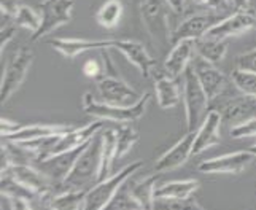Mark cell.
<instances>
[{"mask_svg": "<svg viewBox=\"0 0 256 210\" xmlns=\"http://www.w3.org/2000/svg\"><path fill=\"white\" fill-rule=\"evenodd\" d=\"M102 164V130L97 132L83 148L72 170L60 183V190H90L86 186L99 180Z\"/></svg>", "mask_w": 256, "mask_h": 210, "instance_id": "cell-1", "label": "cell"}, {"mask_svg": "<svg viewBox=\"0 0 256 210\" xmlns=\"http://www.w3.org/2000/svg\"><path fill=\"white\" fill-rule=\"evenodd\" d=\"M100 56L104 62V72L99 78H96V84L102 100L112 105H122V107L134 105L142 96L134 88H130L124 78H121L112 60L110 48L100 50Z\"/></svg>", "mask_w": 256, "mask_h": 210, "instance_id": "cell-2", "label": "cell"}, {"mask_svg": "<svg viewBox=\"0 0 256 210\" xmlns=\"http://www.w3.org/2000/svg\"><path fill=\"white\" fill-rule=\"evenodd\" d=\"M150 104V94L145 92L142 94L134 105H128V107H122V105H112L107 102H99L91 92H84L83 94V110L86 115H90L97 120H104V121H112V122H134L144 116V113Z\"/></svg>", "mask_w": 256, "mask_h": 210, "instance_id": "cell-3", "label": "cell"}, {"mask_svg": "<svg viewBox=\"0 0 256 210\" xmlns=\"http://www.w3.org/2000/svg\"><path fill=\"white\" fill-rule=\"evenodd\" d=\"M144 168V161H134L128 166H124L121 170L116 174L110 175L108 178L102 182H97L94 186H91L86 192L83 208L86 210H99V208H107L108 202L114 198L118 190L124 185V183Z\"/></svg>", "mask_w": 256, "mask_h": 210, "instance_id": "cell-4", "label": "cell"}, {"mask_svg": "<svg viewBox=\"0 0 256 210\" xmlns=\"http://www.w3.org/2000/svg\"><path fill=\"white\" fill-rule=\"evenodd\" d=\"M183 99L188 130H196L207 115L210 99L202 88L192 66H190L183 74Z\"/></svg>", "mask_w": 256, "mask_h": 210, "instance_id": "cell-5", "label": "cell"}, {"mask_svg": "<svg viewBox=\"0 0 256 210\" xmlns=\"http://www.w3.org/2000/svg\"><path fill=\"white\" fill-rule=\"evenodd\" d=\"M170 6L166 0H142L140 2V16L148 35L158 43H172L170 21H169Z\"/></svg>", "mask_w": 256, "mask_h": 210, "instance_id": "cell-6", "label": "cell"}, {"mask_svg": "<svg viewBox=\"0 0 256 210\" xmlns=\"http://www.w3.org/2000/svg\"><path fill=\"white\" fill-rule=\"evenodd\" d=\"M34 62V51L29 46H21L18 50L10 62L6 64L0 84V104H6L12 96L20 90L28 76Z\"/></svg>", "mask_w": 256, "mask_h": 210, "instance_id": "cell-7", "label": "cell"}, {"mask_svg": "<svg viewBox=\"0 0 256 210\" xmlns=\"http://www.w3.org/2000/svg\"><path fill=\"white\" fill-rule=\"evenodd\" d=\"M74 0H42L40 2V14L42 24L37 32L30 35V42H37L46 37L51 32L66 26L72 20Z\"/></svg>", "mask_w": 256, "mask_h": 210, "instance_id": "cell-8", "label": "cell"}, {"mask_svg": "<svg viewBox=\"0 0 256 210\" xmlns=\"http://www.w3.org/2000/svg\"><path fill=\"white\" fill-rule=\"evenodd\" d=\"M223 14L220 12H200L188 16L186 20H183L176 29L172 34V43H176L180 40H198L216 26L223 20Z\"/></svg>", "mask_w": 256, "mask_h": 210, "instance_id": "cell-9", "label": "cell"}, {"mask_svg": "<svg viewBox=\"0 0 256 210\" xmlns=\"http://www.w3.org/2000/svg\"><path fill=\"white\" fill-rule=\"evenodd\" d=\"M256 160V156L252 150L228 153L223 156L210 158V160L202 161L198 166V170L202 174H229L237 175L242 174L248 166Z\"/></svg>", "mask_w": 256, "mask_h": 210, "instance_id": "cell-10", "label": "cell"}, {"mask_svg": "<svg viewBox=\"0 0 256 210\" xmlns=\"http://www.w3.org/2000/svg\"><path fill=\"white\" fill-rule=\"evenodd\" d=\"M254 28H256V13L250 10V8H246V10H236V13L224 16L206 35L218 40H226L229 37L248 34Z\"/></svg>", "mask_w": 256, "mask_h": 210, "instance_id": "cell-11", "label": "cell"}, {"mask_svg": "<svg viewBox=\"0 0 256 210\" xmlns=\"http://www.w3.org/2000/svg\"><path fill=\"white\" fill-rule=\"evenodd\" d=\"M114 50H118L122 56H124L132 66H136L138 68L140 75L144 78H154L158 70V62L156 59L152 58V54L146 51V48L137 40H114Z\"/></svg>", "mask_w": 256, "mask_h": 210, "instance_id": "cell-12", "label": "cell"}, {"mask_svg": "<svg viewBox=\"0 0 256 210\" xmlns=\"http://www.w3.org/2000/svg\"><path fill=\"white\" fill-rule=\"evenodd\" d=\"M194 140H196V130H188L186 136L160 156V160L154 162V172L164 174L183 166L192 156Z\"/></svg>", "mask_w": 256, "mask_h": 210, "instance_id": "cell-13", "label": "cell"}, {"mask_svg": "<svg viewBox=\"0 0 256 210\" xmlns=\"http://www.w3.org/2000/svg\"><path fill=\"white\" fill-rule=\"evenodd\" d=\"M4 172H8L13 178H16L34 192H37L38 196L56 191L54 185H58V183L52 182L46 174H43L34 164H13L10 169H6Z\"/></svg>", "mask_w": 256, "mask_h": 210, "instance_id": "cell-14", "label": "cell"}, {"mask_svg": "<svg viewBox=\"0 0 256 210\" xmlns=\"http://www.w3.org/2000/svg\"><path fill=\"white\" fill-rule=\"evenodd\" d=\"M83 148H84V145L75 148V150H68L66 153H59L54 156L45 158V160L37 161L35 166H37L43 174H46L52 182L60 185V183L66 180L67 175L70 174V170H72L75 161L78 160V156H80V153L83 152Z\"/></svg>", "mask_w": 256, "mask_h": 210, "instance_id": "cell-15", "label": "cell"}, {"mask_svg": "<svg viewBox=\"0 0 256 210\" xmlns=\"http://www.w3.org/2000/svg\"><path fill=\"white\" fill-rule=\"evenodd\" d=\"M102 129H104V120L92 121V122H90V124H86L83 128H78V129L72 128L68 132L60 136V138L56 142V145L51 148L50 153L45 158L54 156L59 153H66L68 150H75V148H78V146H83L90 142L97 132H100ZM45 158H43V160H45Z\"/></svg>", "mask_w": 256, "mask_h": 210, "instance_id": "cell-16", "label": "cell"}, {"mask_svg": "<svg viewBox=\"0 0 256 210\" xmlns=\"http://www.w3.org/2000/svg\"><path fill=\"white\" fill-rule=\"evenodd\" d=\"M191 66L194 68V72H196L202 88H204L206 94L208 96L210 102L215 100L218 96L224 91V88L228 84L226 75L222 72V70H218L215 67V64H212L208 60L202 59L199 56Z\"/></svg>", "mask_w": 256, "mask_h": 210, "instance_id": "cell-17", "label": "cell"}, {"mask_svg": "<svg viewBox=\"0 0 256 210\" xmlns=\"http://www.w3.org/2000/svg\"><path fill=\"white\" fill-rule=\"evenodd\" d=\"M223 115L220 110H208L204 121L196 130V140H194L192 156H198L208 150L210 146L220 144V126H222Z\"/></svg>", "mask_w": 256, "mask_h": 210, "instance_id": "cell-18", "label": "cell"}, {"mask_svg": "<svg viewBox=\"0 0 256 210\" xmlns=\"http://www.w3.org/2000/svg\"><path fill=\"white\" fill-rule=\"evenodd\" d=\"M196 54V40H180L174 43V48L164 60V72L172 76H183L184 70L191 66V59Z\"/></svg>", "mask_w": 256, "mask_h": 210, "instance_id": "cell-19", "label": "cell"}, {"mask_svg": "<svg viewBox=\"0 0 256 210\" xmlns=\"http://www.w3.org/2000/svg\"><path fill=\"white\" fill-rule=\"evenodd\" d=\"M52 50L60 52L66 59H75L86 51H100L113 48L114 40H84V38H54L50 42Z\"/></svg>", "mask_w": 256, "mask_h": 210, "instance_id": "cell-20", "label": "cell"}, {"mask_svg": "<svg viewBox=\"0 0 256 210\" xmlns=\"http://www.w3.org/2000/svg\"><path fill=\"white\" fill-rule=\"evenodd\" d=\"M176 78H172L167 75L164 70L158 72L154 76V91H156V99L160 107L167 110L174 108L175 105H178L182 98H180V88L176 84Z\"/></svg>", "mask_w": 256, "mask_h": 210, "instance_id": "cell-21", "label": "cell"}, {"mask_svg": "<svg viewBox=\"0 0 256 210\" xmlns=\"http://www.w3.org/2000/svg\"><path fill=\"white\" fill-rule=\"evenodd\" d=\"M88 190H60L59 192L51 191L46 194H42L40 198L45 199L46 202L43 206L59 210H74V208H83L84 198Z\"/></svg>", "mask_w": 256, "mask_h": 210, "instance_id": "cell-22", "label": "cell"}, {"mask_svg": "<svg viewBox=\"0 0 256 210\" xmlns=\"http://www.w3.org/2000/svg\"><path fill=\"white\" fill-rule=\"evenodd\" d=\"M72 129L67 124H30L22 126L20 130H16L14 134H10L6 137H2L5 140H10L14 144L28 142V140L40 138V137H50V136H62Z\"/></svg>", "mask_w": 256, "mask_h": 210, "instance_id": "cell-23", "label": "cell"}, {"mask_svg": "<svg viewBox=\"0 0 256 210\" xmlns=\"http://www.w3.org/2000/svg\"><path fill=\"white\" fill-rule=\"evenodd\" d=\"M223 120L226 121H245L252 116H256V98L254 96L242 94L234 98L223 105L222 110Z\"/></svg>", "mask_w": 256, "mask_h": 210, "instance_id": "cell-24", "label": "cell"}, {"mask_svg": "<svg viewBox=\"0 0 256 210\" xmlns=\"http://www.w3.org/2000/svg\"><path fill=\"white\" fill-rule=\"evenodd\" d=\"M160 180V174L148 175V177L137 180L134 183H129L130 194L138 202L140 208H154V191H156V183Z\"/></svg>", "mask_w": 256, "mask_h": 210, "instance_id": "cell-25", "label": "cell"}, {"mask_svg": "<svg viewBox=\"0 0 256 210\" xmlns=\"http://www.w3.org/2000/svg\"><path fill=\"white\" fill-rule=\"evenodd\" d=\"M228 52L226 40H218L214 37L204 35L196 40V54L212 64H218L224 59Z\"/></svg>", "mask_w": 256, "mask_h": 210, "instance_id": "cell-26", "label": "cell"}, {"mask_svg": "<svg viewBox=\"0 0 256 210\" xmlns=\"http://www.w3.org/2000/svg\"><path fill=\"white\" fill-rule=\"evenodd\" d=\"M199 190L198 180H174L167 182L161 186H156V199H175V198H190L194 191Z\"/></svg>", "mask_w": 256, "mask_h": 210, "instance_id": "cell-27", "label": "cell"}, {"mask_svg": "<svg viewBox=\"0 0 256 210\" xmlns=\"http://www.w3.org/2000/svg\"><path fill=\"white\" fill-rule=\"evenodd\" d=\"M116 160V130L105 129L102 130V164L99 172V180L102 182L108 178L113 169V162Z\"/></svg>", "mask_w": 256, "mask_h": 210, "instance_id": "cell-28", "label": "cell"}, {"mask_svg": "<svg viewBox=\"0 0 256 210\" xmlns=\"http://www.w3.org/2000/svg\"><path fill=\"white\" fill-rule=\"evenodd\" d=\"M122 10H124V6H122L121 0H107V2L99 8V12L96 13V20L102 28L113 29L114 26L120 24Z\"/></svg>", "mask_w": 256, "mask_h": 210, "instance_id": "cell-29", "label": "cell"}, {"mask_svg": "<svg viewBox=\"0 0 256 210\" xmlns=\"http://www.w3.org/2000/svg\"><path fill=\"white\" fill-rule=\"evenodd\" d=\"M116 130V160L126 156L138 140V130L132 122H121Z\"/></svg>", "mask_w": 256, "mask_h": 210, "instance_id": "cell-30", "label": "cell"}, {"mask_svg": "<svg viewBox=\"0 0 256 210\" xmlns=\"http://www.w3.org/2000/svg\"><path fill=\"white\" fill-rule=\"evenodd\" d=\"M13 21L18 28H24L34 34L38 30L40 24H42V14H37L35 10H32V8L28 5H21L18 13L14 14Z\"/></svg>", "mask_w": 256, "mask_h": 210, "instance_id": "cell-31", "label": "cell"}, {"mask_svg": "<svg viewBox=\"0 0 256 210\" xmlns=\"http://www.w3.org/2000/svg\"><path fill=\"white\" fill-rule=\"evenodd\" d=\"M232 83L242 94L254 96L256 98V72L236 68L232 72Z\"/></svg>", "mask_w": 256, "mask_h": 210, "instance_id": "cell-32", "label": "cell"}, {"mask_svg": "<svg viewBox=\"0 0 256 210\" xmlns=\"http://www.w3.org/2000/svg\"><path fill=\"white\" fill-rule=\"evenodd\" d=\"M107 208H140L138 202L134 199V196L130 194L128 182L118 190V192L114 194V198L108 202Z\"/></svg>", "mask_w": 256, "mask_h": 210, "instance_id": "cell-33", "label": "cell"}, {"mask_svg": "<svg viewBox=\"0 0 256 210\" xmlns=\"http://www.w3.org/2000/svg\"><path fill=\"white\" fill-rule=\"evenodd\" d=\"M154 207L167 208H202V206L192 198H175V199H156Z\"/></svg>", "mask_w": 256, "mask_h": 210, "instance_id": "cell-34", "label": "cell"}, {"mask_svg": "<svg viewBox=\"0 0 256 210\" xmlns=\"http://www.w3.org/2000/svg\"><path fill=\"white\" fill-rule=\"evenodd\" d=\"M232 138H250L256 137V116H252L245 121H240L231 128Z\"/></svg>", "mask_w": 256, "mask_h": 210, "instance_id": "cell-35", "label": "cell"}, {"mask_svg": "<svg viewBox=\"0 0 256 210\" xmlns=\"http://www.w3.org/2000/svg\"><path fill=\"white\" fill-rule=\"evenodd\" d=\"M5 18V24L2 22V35H0V50H5L6 45L10 43L14 37H16V30H18V26L14 24L13 18H8V16H2Z\"/></svg>", "mask_w": 256, "mask_h": 210, "instance_id": "cell-36", "label": "cell"}, {"mask_svg": "<svg viewBox=\"0 0 256 210\" xmlns=\"http://www.w3.org/2000/svg\"><path fill=\"white\" fill-rule=\"evenodd\" d=\"M236 68L256 72V46L253 50L240 52V54L236 58Z\"/></svg>", "mask_w": 256, "mask_h": 210, "instance_id": "cell-37", "label": "cell"}, {"mask_svg": "<svg viewBox=\"0 0 256 210\" xmlns=\"http://www.w3.org/2000/svg\"><path fill=\"white\" fill-rule=\"evenodd\" d=\"M104 72V67H100L99 64H97V60L94 59H90V60H86L84 66H83V74L86 76H91V78H99Z\"/></svg>", "mask_w": 256, "mask_h": 210, "instance_id": "cell-38", "label": "cell"}, {"mask_svg": "<svg viewBox=\"0 0 256 210\" xmlns=\"http://www.w3.org/2000/svg\"><path fill=\"white\" fill-rule=\"evenodd\" d=\"M0 6H2V16L14 18L21 5L20 0H0Z\"/></svg>", "mask_w": 256, "mask_h": 210, "instance_id": "cell-39", "label": "cell"}, {"mask_svg": "<svg viewBox=\"0 0 256 210\" xmlns=\"http://www.w3.org/2000/svg\"><path fill=\"white\" fill-rule=\"evenodd\" d=\"M22 126L18 121L8 120V118H2V122H0V130H2V137H6L10 134H14L16 130H20Z\"/></svg>", "mask_w": 256, "mask_h": 210, "instance_id": "cell-40", "label": "cell"}, {"mask_svg": "<svg viewBox=\"0 0 256 210\" xmlns=\"http://www.w3.org/2000/svg\"><path fill=\"white\" fill-rule=\"evenodd\" d=\"M234 5V0H210L208 6L214 8V10H228L229 6Z\"/></svg>", "mask_w": 256, "mask_h": 210, "instance_id": "cell-41", "label": "cell"}, {"mask_svg": "<svg viewBox=\"0 0 256 210\" xmlns=\"http://www.w3.org/2000/svg\"><path fill=\"white\" fill-rule=\"evenodd\" d=\"M188 0H166V4L170 6V10L174 13H183L184 6H186Z\"/></svg>", "mask_w": 256, "mask_h": 210, "instance_id": "cell-42", "label": "cell"}, {"mask_svg": "<svg viewBox=\"0 0 256 210\" xmlns=\"http://www.w3.org/2000/svg\"><path fill=\"white\" fill-rule=\"evenodd\" d=\"M250 5V0H234V8L236 10H246Z\"/></svg>", "mask_w": 256, "mask_h": 210, "instance_id": "cell-43", "label": "cell"}, {"mask_svg": "<svg viewBox=\"0 0 256 210\" xmlns=\"http://www.w3.org/2000/svg\"><path fill=\"white\" fill-rule=\"evenodd\" d=\"M192 2L196 4V5H208L210 0H192Z\"/></svg>", "mask_w": 256, "mask_h": 210, "instance_id": "cell-44", "label": "cell"}, {"mask_svg": "<svg viewBox=\"0 0 256 210\" xmlns=\"http://www.w3.org/2000/svg\"><path fill=\"white\" fill-rule=\"evenodd\" d=\"M250 150H252V152L254 153V156H256V145H253V146L250 148Z\"/></svg>", "mask_w": 256, "mask_h": 210, "instance_id": "cell-45", "label": "cell"}]
</instances>
